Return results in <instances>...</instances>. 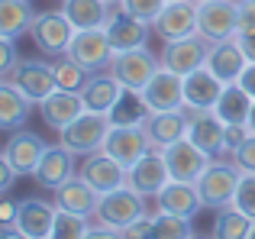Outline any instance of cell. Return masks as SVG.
<instances>
[{"label":"cell","instance_id":"6da1fadb","mask_svg":"<svg viewBox=\"0 0 255 239\" xmlns=\"http://www.w3.org/2000/svg\"><path fill=\"white\" fill-rule=\"evenodd\" d=\"M239 178L243 171L236 168V162H223V158H210V165L204 168V175L197 178V194H200V204L204 210H223V207H233V197H236V188H239Z\"/></svg>","mask_w":255,"mask_h":239},{"label":"cell","instance_id":"7a4b0ae2","mask_svg":"<svg viewBox=\"0 0 255 239\" xmlns=\"http://www.w3.org/2000/svg\"><path fill=\"white\" fill-rule=\"evenodd\" d=\"M113 120L107 114H94V110H84L78 120H71L62 132H58V142L65 145L68 152H75L78 158L91 155V152L104 149V139L110 132Z\"/></svg>","mask_w":255,"mask_h":239},{"label":"cell","instance_id":"3957f363","mask_svg":"<svg viewBox=\"0 0 255 239\" xmlns=\"http://www.w3.org/2000/svg\"><path fill=\"white\" fill-rule=\"evenodd\" d=\"M158 68H162V55H155V52H149V49L142 45V49L117 52V55H113V65H110L107 71H110V75L117 78L120 84H123V91L139 94V91H142L145 84L155 78Z\"/></svg>","mask_w":255,"mask_h":239},{"label":"cell","instance_id":"277c9868","mask_svg":"<svg viewBox=\"0 0 255 239\" xmlns=\"http://www.w3.org/2000/svg\"><path fill=\"white\" fill-rule=\"evenodd\" d=\"M29 36L45 58H58L68 52V42L75 36V23L65 16V10H42L32 19Z\"/></svg>","mask_w":255,"mask_h":239},{"label":"cell","instance_id":"5b68a950","mask_svg":"<svg viewBox=\"0 0 255 239\" xmlns=\"http://www.w3.org/2000/svg\"><path fill=\"white\" fill-rule=\"evenodd\" d=\"M145 197L136 194L132 188H120L110 194H100L97 210H94V223H104L113 230H126L129 223H136L139 217H145Z\"/></svg>","mask_w":255,"mask_h":239},{"label":"cell","instance_id":"8992f818","mask_svg":"<svg viewBox=\"0 0 255 239\" xmlns=\"http://www.w3.org/2000/svg\"><path fill=\"white\" fill-rule=\"evenodd\" d=\"M65 55L75 58L84 71L94 75V71H107V68H110L117 52H113L110 39H107V29L97 26V29H75V36H71Z\"/></svg>","mask_w":255,"mask_h":239},{"label":"cell","instance_id":"52a82bcc","mask_svg":"<svg viewBox=\"0 0 255 239\" xmlns=\"http://www.w3.org/2000/svg\"><path fill=\"white\" fill-rule=\"evenodd\" d=\"M197 32L210 42H223L239 32V0H200Z\"/></svg>","mask_w":255,"mask_h":239},{"label":"cell","instance_id":"ba28073f","mask_svg":"<svg viewBox=\"0 0 255 239\" xmlns=\"http://www.w3.org/2000/svg\"><path fill=\"white\" fill-rule=\"evenodd\" d=\"M3 81H10L16 91H23V94L29 97L32 104H42L45 97H49L52 91L58 88L52 65L39 62V58H19V62L3 75Z\"/></svg>","mask_w":255,"mask_h":239},{"label":"cell","instance_id":"9c48e42d","mask_svg":"<svg viewBox=\"0 0 255 239\" xmlns=\"http://www.w3.org/2000/svg\"><path fill=\"white\" fill-rule=\"evenodd\" d=\"M210 49H213L210 39H204L200 32H191V36H184V39L165 42V49H162V65H165L168 71H174V75L187 78L191 71H197V68H204V65H207Z\"/></svg>","mask_w":255,"mask_h":239},{"label":"cell","instance_id":"30bf717a","mask_svg":"<svg viewBox=\"0 0 255 239\" xmlns=\"http://www.w3.org/2000/svg\"><path fill=\"white\" fill-rule=\"evenodd\" d=\"M149 149H152V142L145 136L142 123H113L104 139V152L113 155L123 168H132Z\"/></svg>","mask_w":255,"mask_h":239},{"label":"cell","instance_id":"8fae6325","mask_svg":"<svg viewBox=\"0 0 255 239\" xmlns=\"http://www.w3.org/2000/svg\"><path fill=\"white\" fill-rule=\"evenodd\" d=\"M107 39H110L113 52H129V49H142V45H149V36H152V23H145V19L132 16V13H126L123 6H113L110 16H107Z\"/></svg>","mask_w":255,"mask_h":239},{"label":"cell","instance_id":"7c38bea8","mask_svg":"<svg viewBox=\"0 0 255 239\" xmlns=\"http://www.w3.org/2000/svg\"><path fill=\"white\" fill-rule=\"evenodd\" d=\"M187 139L197 149H204L210 158L226 155V123L213 110H194L187 107Z\"/></svg>","mask_w":255,"mask_h":239},{"label":"cell","instance_id":"4fadbf2b","mask_svg":"<svg viewBox=\"0 0 255 239\" xmlns=\"http://www.w3.org/2000/svg\"><path fill=\"white\" fill-rule=\"evenodd\" d=\"M162 155H165V165H168L171 181L194 184L200 175H204V168L210 165V155H207L204 149H197V145H194L187 136L178 139V142H171V145H165Z\"/></svg>","mask_w":255,"mask_h":239},{"label":"cell","instance_id":"5bb4252c","mask_svg":"<svg viewBox=\"0 0 255 239\" xmlns=\"http://www.w3.org/2000/svg\"><path fill=\"white\" fill-rule=\"evenodd\" d=\"M168 181H171V175H168L162 149H149L132 168H126V188H132L142 197H155Z\"/></svg>","mask_w":255,"mask_h":239},{"label":"cell","instance_id":"9a60e30c","mask_svg":"<svg viewBox=\"0 0 255 239\" xmlns=\"http://www.w3.org/2000/svg\"><path fill=\"white\" fill-rule=\"evenodd\" d=\"M81 175L97 194H110V191L126 188V168L113 155H107L104 149H97V152L81 158Z\"/></svg>","mask_w":255,"mask_h":239},{"label":"cell","instance_id":"2e32d148","mask_svg":"<svg viewBox=\"0 0 255 239\" xmlns=\"http://www.w3.org/2000/svg\"><path fill=\"white\" fill-rule=\"evenodd\" d=\"M152 32L158 39H165V42H174V39L197 32V0H171V3H165V10L152 23Z\"/></svg>","mask_w":255,"mask_h":239},{"label":"cell","instance_id":"e0dca14e","mask_svg":"<svg viewBox=\"0 0 255 239\" xmlns=\"http://www.w3.org/2000/svg\"><path fill=\"white\" fill-rule=\"evenodd\" d=\"M139 97L149 110H181L184 107V78L162 65L155 71V78L139 91Z\"/></svg>","mask_w":255,"mask_h":239},{"label":"cell","instance_id":"ac0fdd59","mask_svg":"<svg viewBox=\"0 0 255 239\" xmlns=\"http://www.w3.org/2000/svg\"><path fill=\"white\" fill-rule=\"evenodd\" d=\"M142 129L149 136L152 149H165V145L178 142L187 136V107L181 110H149L142 120Z\"/></svg>","mask_w":255,"mask_h":239},{"label":"cell","instance_id":"d6986e66","mask_svg":"<svg viewBox=\"0 0 255 239\" xmlns=\"http://www.w3.org/2000/svg\"><path fill=\"white\" fill-rule=\"evenodd\" d=\"M45 149H49V145H45L36 132L16 129V132H10V139H6L3 155H6V162L13 165V171H16L19 178H29L32 171H36L39 158L45 155Z\"/></svg>","mask_w":255,"mask_h":239},{"label":"cell","instance_id":"ffe728a7","mask_svg":"<svg viewBox=\"0 0 255 239\" xmlns=\"http://www.w3.org/2000/svg\"><path fill=\"white\" fill-rule=\"evenodd\" d=\"M75 158H78V155H75V152H68L62 142H58V145H49V149H45V155L39 158L36 171H32L36 184H42L45 191L62 188V184L78 171V168H75Z\"/></svg>","mask_w":255,"mask_h":239},{"label":"cell","instance_id":"44dd1931","mask_svg":"<svg viewBox=\"0 0 255 239\" xmlns=\"http://www.w3.org/2000/svg\"><path fill=\"white\" fill-rule=\"evenodd\" d=\"M55 214H58V204H49V201H42V197H26V201H19L16 223H13V227H16L19 233H26L29 239H49Z\"/></svg>","mask_w":255,"mask_h":239},{"label":"cell","instance_id":"7402d4cb","mask_svg":"<svg viewBox=\"0 0 255 239\" xmlns=\"http://www.w3.org/2000/svg\"><path fill=\"white\" fill-rule=\"evenodd\" d=\"M36 107H39V114H42L45 126L55 129V132H62L71 120H78L87 110L81 94H75V91H62V88H55L42 104H36Z\"/></svg>","mask_w":255,"mask_h":239},{"label":"cell","instance_id":"603a6c76","mask_svg":"<svg viewBox=\"0 0 255 239\" xmlns=\"http://www.w3.org/2000/svg\"><path fill=\"white\" fill-rule=\"evenodd\" d=\"M246 65H249V58H246L243 45L236 42V36L223 39V42H213L210 58H207V68H210L223 84H236L239 78H243Z\"/></svg>","mask_w":255,"mask_h":239},{"label":"cell","instance_id":"cb8c5ba5","mask_svg":"<svg viewBox=\"0 0 255 239\" xmlns=\"http://www.w3.org/2000/svg\"><path fill=\"white\" fill-rule=\"evenodd\" d=\"M123 84L117 81V78L110 75V71H94L91 78H87V84L81 88V97H84V107L94 110V114H113V107L120 104V97H123Z\"/></svg>","mask_w":255,"mask_h":239},{"label":"cell","instance_id":"d4e9b609","mask_svg":"<svg viewBox=\"0 0 255 239\" xmlns=\"http://www.w3.org/2000/svg\"><path fill=\"white\" fill-rule=\"evenodd\" d=\"M97 201H100V194L84 181L81 171H75L62 188H55V204H58V207L71 210V214H81V217H87V220H94Z\"/></svg>","mask_w":255,"mask_h":239},{"label":"cell","instance_id":"484cf974","mask_svg":"<svg viewBox=\"0 0 255 239\" xmlns=\"http://www.w3.org/2000/svg\"><path fill=\"white\" fill-rule=\"evenodd\" d=\"M226 84L213 75L210 68H197L184 78V107H194V110H213V104L220 101Z\"/></svg>","mask_w":255,"mask_h":239},{"label":"cell","instance_id":"4316f807","mask_svg":"<svg viewBox=\"0 0 255 239\" xmlns=\"http://www.w3.org/2000/svg\"><path fill=\"white\" fill-rule=\"evenodd\" d=\"M155 204H158V210H168V214L187 217V220H194V217L204 210L200 194H197V184H187V181H168L155 194Z\"/></svg>","mask_w":255,"mask_h":239},{"label":"cell","instance_id":"83f0119b","mask_svg":"<svg viewBox=\"0 0 255 239\" xmlns=\"http://www.w3.org/2000/svg\"><path fill=\"white\" fill-rule=\"evenodd\" d=\"M32 107H36V104H32L23 91H16L10 81H0V129H6V132L23 129V126L29 123Z\"/></svg>","mask_w":255,"mask_h":239},{"label":"cell","instance_id":"f1b7e54d","mask_svg":"<svg viewBox=\"0 0 255 239\" xmlns=\"http://www.w3.org/2000/svg\"><path fill=\"white\" fill-rule=\"evenodd\" d=\"M249 110H252V97L246 94V88H243L239 81H236V84H226L223 94H220V101L213 104V114L223 120L226 126H236V123L246 126Z\"/></svg>","mask_w":255,"mask_h":239},{"label":"cell","instance_id":"f546056e","mask_svg":"<svg viewBox=\"0 0 255 239\" xmlns=\"http://www.w3.org/2000/svg\"><path fill=\"white\" fill-rule=\"evenodd\" d=\"M62 10L75 23V29H97V26H107L113 3H107V0H62Z\"/></svg>","mask_w":255,"mask_h":239},{"label":"cell","instance_id":"4dcf8cb0","mask_svg":"<svg viewBox=\"0 0 255 239\" xmlns=\"http://www.w3.org/2000/svg\"><path fill=\"white\" fill-rule=\"evenodd\" d=\"M36 13H32L29 0H0V36L16 39L32 26Z\"/></svg>","mask_w":255,"mask_h":239},{"label":"cell","instance_id":"1f68e13d","mask_svg":"<svg viewBox=\"0 0 255 239\" xmlns=\"http://www.w3.org/2000/svg\"><path fill=\"white\" fill-rule=\"evenodd\" d=\"M249 230H252V217H246L236 207H223L217 210L210 239H249Z\"/></svg>","mask_w":255,"mask_h":239},{"label":"cell","instance_id":"d6a6232c","mask_svg":"<svg viewBox=\"0 0 255 239\" xmlns=\"http://www.w3.org/2000/svg\"><path fill=\"white\" fill-rule=\"evenodd\" d=\"M191 220L168 210H152V239H191Z\"/></svg>","mask_w":255,"mask_h":239},{"label":"cell","instance_id":"836d02e7","mask_svg":"<svg viewBox=\"0 0 255 239\" xmlns=\"http://www.w3.org/2000/svg\"><path fill=\"white\" fill-rule=\"evenodd\" d=\"M52 71H55V84L62 91H75V94H81V88L87 84V78H91V71H84L81 65L75 62V58L68 55H58L52 58Z\"/></svg>","mask_w":255,"mask_h":239},{"label":"cell","instance_id":"e575fe53","mask_svg":"<svg viewBox=\"0 0 255 239\" xmlns=\"http://www.w3.org/2000/svg\"><path fill=\"white\" fill-rule=\"evenodd\" d=\"M87 230H91V223H87V217L81 214H71V210H62L58 207L55 214V223H52V233L49 239H84Z\"/></svg>","mask_w":255,"mask_h":239},{"label":"cell","instance_id":"d590c367","mask_svg":"<svg viewBox=\"0 0 255 239\" xmlns=\"http://www.w3.org/2000/svg\"><path fill=\"white\" fill-rule=\"evenodd\" d=\"M233 207L243 210L246 217L255 220V175H252V171H243L239 188H236V197H233Z\"/></svg>","mask_w":255,"mask_h":239},{"label":"cell","instance_id":"8d00e7d4","mask_svg":"<svg viewBox=\"0 0 255 239\" xmlns=\"http://www.w3.org/2000/svg\"><path fill=\"white\" fill-rule=\"evenodd\" d=\"M165 3H168V0H123L120 6H123L126 13H132V16L145 19V23H155L158 13L165 10Z\"/></svg>","mask_w":255,"mask_h":239},{"label":"cell","instance_id":"74e56055","mask_svg":"<svg viewBox=\"0 0 255 239\" xmlns=\"http://www.w3.org/2000/svg\"><path fill=\"white\" fill-rule=\"evenodd\" d=\"M230 158L236 162L239 171H252V175H255V132H249V136L243 139V145H239Z\"/></svg>","mask_w":255,"mask_h":239},{"label":"cell","instance_id":"f35d334b","mask_svg":"<svg viewBox=\"0 0 255 239\" xmlns=\"http://www.w3.org/2000/svg\"><path fill=\"white\" fill-rule=\"evenodd\" d=\"M16 62H19V52H16V45H13V39L0 36V78H3Z\"/></svg>","mask_w":255,"mask_h":239},{"label":"cell","instance_id":"ab89813d","mask_svg":"<svg viewBox=\"0 0 255 239\" xmlns=\"http://www.w3.org/2000/svg\"><path fill=\"white\" fill-rule=\"evenodd\" d=\"M123 239H152V210L123 230Z\"/></svg>","mask_w":255,"mask_h":239},{"label":"cell","instance_id":"60d3db41","mask_svg":"<svg viewBox=\"0 0 255 239\" xmlns=\"http://www.w3.org/2000/svg\"><path fill=\"white\" fill-rule=\"evenodd\" d=\"M249 136V126L236 123V126H226V155H233V152L243 145V139Z\"/></svg>","mask_w":255,"mask_h":239},{"label":"cell","instance_id":"b9f144b4","mask_svg":"<svg viewBox=\"0 0 255 239\" xmlns=\"http://www.w3.org/2000/svg\"><path fill=\"white\" fill-rule=\"evenodd\" d=\"M255 29V0H239V32Z\"/></svg>","mask_w":255,"mask_h":239},{"label":"cell","instance_id":"7bdbcfd3","mask_svg":"<svg viewBox=\"0 0 255 239\" xmlns=\"http://www.w3.org/2000/svg\"><path fill=\"white\" fill-rule=\"evenodd\" d=\"M16 171H13V165L10 162H6V155H3V152H0V197H3L6 194V191H10L13 188V181H16Z\"/></svg>","mask_w":255,"mask_h":239},{"label":"cell","instance_id":"ee69618b","mask_svg":"<svg viewBox=\"0 0 255 239\" xmlns=\"http://www.w3.org/2000/svg\"><path fill=\"white\" fill-rule=\"evenodd\" d=\"M16 210H19V201H10V197H0V227H13L16 223Z\"/></svg>","mask_w":255,"mask_h":239},{"label":"cell","instance_id":"f6af8a7d","mask_svg":"<svg viewBox=\"0 0 255 239\" xmlns=\"http://www.w3.org/2000/svg\"><path fill=\"white\" fill-rule=\"evenodd\" d=\"M84 239H123V230H113V227H104V223H94L87 230Z\"/></svg>","mask_w":255,"mask_h":239},{"label":"cell","instance_id":"bcb514c9","mask_svg":"<svg viewBox=\"0 0 255 239\" xmlns=\"http://www.w3.org/2000/svg\"><path fill=\"white\" fill-rule=\"evenodd\" d=\"M236 42L243 45L246 58H249V62H255V29H249V32H236Z\"/></svg>","mask_w":255,"mask_h":239},{"label":"cell","instance_id":"7dc6e473","mask_svg":"<svg viewBox=\"0 0 255 239\" xmlns=\"http://www.w3.org/2000/svg\"><path fill=\"white\" fill-rule=\"evenodd\" d=\"M239 84L246 88V94L255 101V62H249L246 65V71H243V78H239Z\"/></svg>","mask_w":255,"mask_h":239},{"label":"cell","instance_id":"c3c4849f","mask_svg":"<svg viewBox=\"0 0 255 239\" xmlns=\"http://www.w3.org/2000/svg\"><path fill=\"white\" fill-rule=\"evenodd\" d=\"M0 239H29V236L19 233L16 227H0Z\"/></svg>","mask_w":255,"mask_h":239},{"label":"cell","instance_id":"681fc988","mask_svg":"<svg viewBox=\"0 0 255 239\" xmlns=\"http://www.w3.org/2000/svg\"><path fill=\"white\" fill-rule=\"evenodd\" d=\"M246 126H249V132H255V101H252V110H249V120H246Z\"/></svg>","mask_w":255,"mask_h":239},{"label":"cell","instance_id":"f907efd6","mask_svg":"<svg viewBox=\"0 0 255 239\" xmlns=\"http://www.w3.org/2000/svg\"><path fill=\"white\" fill-rule=\"evenodd\" d=\"M249 239H255V220H252V230H249Z\"/></svg>","mask_w":255,"mask_h":239},{"label":"cell","instance_id":"816d5d0a","mask_svg":"<svg viewBox=\"0 0 255 239\" xmlns=\"http://www.w3.org/2000/svg\"><path fill=\"white\" fill-rule=\"evenodd\" d=\"M107 3H113V6H117V3H123V0H107Z\"/></svg>","mask_w":255,"mask_h":239},{"label":"cell","instance_id":"f5cc1de1","mask_svg":"<svg viewBox=\"0 0 255 239\" xmlns=\"http://www.w3.org/2000/svg\"><path fill=\"white\" fill-rule=\"evenodd\" d=\"M191 239H207V236H191Z\"/></svg>","mask_w":255,"mask_h":239},{"label":"cell","instance_id":"db71d44e","mask_svg":"<svg viewBox=\"0 0 255 239\" xmlns=\"http://www.w3.org/2000/svg\"><path fill=\"white\" fill-rule=\"evenodd\" d=\"M0 81H3V78H0Z\"/></svg>","mask_w":255,"mask_h":239},{"label":"cell","instance_id":"11a10c76","mask_svg":"<svg viewBox=\"0 0 255 239\" xmlns=\"http://www.w3.org/2000/svg\"><path fill=\"white\" fill-rule=\"evenodd\" d=\"M168 3H171V0H168Z\"/></svg>","mask_w":255,"mask_h":239},{"label":"cell","instance_id":"9f6ffc18","mask_svg":"<svg viewBox=\"0 0 255 239\" xmlns=\"http://www.w3.org/2000/svg\"><path fill=\"white\" fill-rule=\"evenodd\" d=\"M197 3H200V0H197Z\"/></svg>","mask_w":255,"mask_h":239}]
</instances>
